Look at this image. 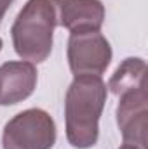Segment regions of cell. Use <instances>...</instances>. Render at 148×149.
<instances>
[{
	"label": "cell",
	"instance_id": "cell-1",
	"mask_svg": "<svg viewBox=\"0 0 148 149\" xmlns=\"http://www.w3.org/2000/svg\"><path fill=\"white\" fill-rule=\"evenodd\" d=\"M106 83L101 76H75L65 97L66 139L75 149L96 146L99 137V118L106 102Z\"/></svg>",
	"mask_w": 148,
	"mask_h": 149
},
{
	"label": "cell",
	"instance_id": "cell-2",
	"mask_svg": "<svg viewBox=\"0 0 148 149\" xmlns=\"http://www.w3.org/2000/svg\"><path fill=\"white\" fill-rule=\"evenodd\" d=\"M56 12L51 0H28L11 28L16 54L32 64L44 63L52 50Z\"/></svg>",
	"mask_w": 148,
	"mask_h": 149
},
{
	"label": "cell",
	"instance_id": "cell-3",
	"mask_svg": "<svg viewBox=\"0 0 148 149\" xmlns=\"http://www.w3.org/2000/svg\"><path fill=\"white\" fill-rule=\"evenodd\" d=\"M54 144L56 123L44 109H25L9 120L4 127V149H52Z\"/></svg>",
	"mask_w": 148,
	"mask_h": 149
},
{
	"label": "cell",
	"instance_id": "cell-4",
	"mask_svg": "<svg viewBox=\"0 0 148 149\" xmlns=\"http://www.w3.org/2000/svg\"><path fill=\"white\" fill-rule=\"evenodd\" d=\"M66 56L75 76H101L110 66L111 47L99 31L70 33Z\"/></svg>",
	"mask_w": 148,
	"mask_h": 149
},
{
	"label": "cell",
	"instance_id": "cell-5",
	"mask_svg": "<svg viewBox=\"0 0 148 149\" xmlns=\"http://www.w3.org/2000/svg\"><path fill=\"white\" fill-rule=\"evenodd\" d=\"M117 125L127 144L147 149L148 94L147 87L120 95L117 106Z\"/></svg>",
	"mask_w": 148,
	"mask_h": 149
},
{
	"label": "cell",
	"instance_id": "cell-6",
	"mask_svg": "<svg viewBox=\"0 0 148 149\" xmlns=\"http://www.w3.org/2000/svg\"><path fill=\"white\" fill-rule=\"evenodd\" d=\"M56 12V24L70 33L99 31L105 23L101 0H51Z\"/></svg>",
	"mask_w": 148,
	"mask_h": 149
},
{
	"label": "cell",
	"instance_id": "cell-7",
	"mask_svg": "<svg viewBox=\"0 0 148 149\" xmlns=\"http://www.w3.org/2000/svg\"><path fill=\"white\" fill-rule=\"evenodd\" d=\"M37 87V68L28 61H9L0 66V104L14 106L28 99Z\"/></svg>",
	"mask_w": 148,
	"mask_h": 149
},
{
	"label": "cell",
	"instance_id": "cell-8",
	"mask_svg": "<svg viewBox=\"0 0 148 149\" xmlns=\"http://www.w3.org/2000/svg\"><path fill=\"white\" fill-rule=\"evenodd\" d=\"M145 78H147V63L141 57H127L111 74L106 88H110L111 94L120 97L125 92L145 88L147 87Z\"/></svg>",
	"mask_w": 148,
	"mask_h": 149
},
{
	"label": "cell",
	"instance_id": "cell-9",
	"mask_svg": "<svg viewBox=\"0 0 148 149\" xmlns=\"http://www.w3.org/2000/svg\"><path fill=\"white\" fill-rule=\"evenodd\" d=\"M12 2H14V0H0V23H2L5 12L9 10V7L12 5Z\"/></svg>",
	"mask_w": 148,
	"mask_h": 149
},
{
	"label": "cell",
	"instance_id": "cell-10",
	"mask_svg": "<svg viewBox=\"0 0 148 149\" xmlns=\"http://www.w3.org/2000/svg\"><path fill=\"white\" fill-rule=\"evenodd\" d=\"M118 149H141V148H138V146H134V144H127V142H125V144H122Z\"/></svg>",
	"mask_w": 148,
	"mask_h": 149
},
{
	"label": "cell",
	"instance_id": "cell-11",
	"mask_svg": "<svg viewBox=\"0 0 148 149\" xmlns=\"http://www.w3.org/2000/svg\"><path fill=\"white\" fill-rule=\"evenodd\" d=\"M2 45H4V42H2V38H0V50H2Z\"/></svg>",
	"mask_w": 148,
	"mask_h": 149
}]
</instances>
